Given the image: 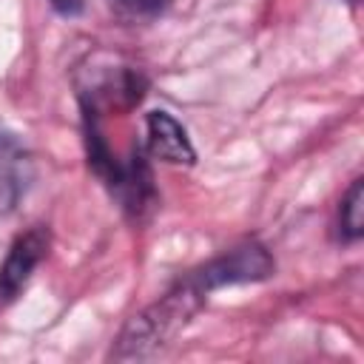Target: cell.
<instances>
[{
  "mask_svg": "<svg viewBox=\"0 0 364 364\" xmlns=\"http://www.w3.org/2000/svg\"><path fill=\"white\" fill-rule=\"evenodd\" d=\"M273 270H276V262L267 253V247L259 245V242H245L239 247H230V250L213 256L210 262L199 264L191 273L199 282V287L210 296V293H216L222 287H230V284L262 282V279L273 276Z\"/></svg>",
  "mask_w": 364,
  "mask_h": 364,
  "instance_id": "cell-2",
  "label": "cell"
},
{
  "mask_svg": "<svg viewBox=\"0 0 364 364\" xmlns=\"http://www.w3.org/2000/svg\"><path fill=\"white\" fill-rule=\"evenodd\" d=\"M205 301H208V293L199 287L193 273H188L165 296H159L154 304H148L122 327L111 350V358L134 361V358H151L162 353L191 324V318L205 307Z\"/></svg>",
  "mask_w": 364,
  "mask_h": 364,
  "instance_id": "cell-1",
  "label": "cell"
},
{
  "mask_svg": "<svg viewBox=\"0 0 364 364\" xmlns=\"http://www.w3.org/2000/svg\"><path fill=\"white\" fill-rule=\"evenodd\" d=\"M338 239L344 245H355L364 236V182L353 179L338 202Z\"/></svg>",
  "mask_w": 364,
  "mask_h": 364,
  "instance_id": "cell-6",
  "label": "cell"
},
{
  "mask_svg": "<svg viewBox=\"0 0 364 364\" xmlns=\"http://www.w3.org/2000/svg\"><path fill=\"white\" fill-rule=\"evenodd\" d=\"M111 3H117L122 11H128V14H134V17H154V14H159L171 0H111Z\"/></svg>",
  "mask_w": 364,
  "mask_h": 364,
  "instance_id": "cell-7",
  "label": "cell"
},
{
  "mask_svg": "<svg viewBox=\"0 0 364 364\" xmlns=\"http://www.w3.org/2000/svg\"><path fill=\"white\" fill-rule=\"evenodd\" d=\"M46 253H48V230L43 225L28 228L26 233H20L11 242V247L0 264V304L14 301L26 290V284L31 282V276L40 267V262L46 259Z\"/></svg>",
  "mask_w": 364,
  "mask_h": 364,
  "instance_id": "cell-3",
  "label": "cell"
},
{
  "mask_svg": "<svg viewBox=\"0 0 364 364\" xmlns=\"http://www.w3.org/2000/svg\"><path fill=\"white\" fill-rule=\"evenodd\" d=\"M51 3V9L57 11V14H63V17H77L82 9H85V0H48Z\"/></svg>",
  "mask_w": 364,
  "mask_h": 364,
  "instance_id": "cell-8",
  "label": "cell"
},
{
  "mask_svg": "<svg viewBox=\"0 0 364 364\" xmlns=\"http://www.w3.org/2000/svg\"><path fill=\"white\" fill-rule=\"evenodd\" d=\"M145 134H148V154L154 159L179 168L196 162V151L188 131L168 111H151L145 117Z\"/></svg>",
  "mask_w": 364,
  "mask_h": 364,
  "instance_id": "cell-5",
  "label": "cell"
},
{
  "mask_svg": "<svg viewBox=\"0 0 364 364\" xmlns=\"http://www.w3.org/2000/svg\"><path fill=\"white\" fill-rule=\"evenodd\" d=\"M34 179V162L26 145L0 128V216L17 210Z\"/></svg>",
  "mask_w": 364,
  "mask_h": 364,
  "instance_id": "cell-4",
  "label": "cell"
}]
</instances>
